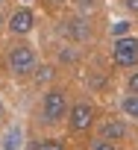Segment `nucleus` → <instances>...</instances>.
<instances>
[{
    "instance_id": "obj_1",
    "label": "nucleus",
    "mask_w": 138,
    "mask_h": 150,
    "mask_svg": "<svg viewBox=\"0 0 138 150\" xmlns=\"http://www.w3.org/2000/svg\"><path fill=\"white\" fill-rule=\"evenodd\" d=\"M6 65H9V71L15 74V77H27V74L35 71V50H32L30 44L18 41V44L9 47V53H6Z\"/></svg>"
},
{
    "instance_id": "obj_2",
    "label": "nucleus",
    "mask_w": 138,
    "mask_h": 150,
    "mask_svg": "<svg viewBox=\"0 0 138 150\" xmlns=\"http://www.w3.org/2000/svg\"><path fill=\"white\" fill-rule=\"evenodd\" d=\"M68 112H71V106H68V94H65V88H50V91L44 94V103H41L44 124H59Z\"/></svg>"
},
{
    "instance_id": "obj_3",
    "label": "nucleus",
    "mask_w": 138,
    "mask_h": 150,
    "mask_svg": "<svg viewBox=\"0 0 138 150\" xmlns=\"http://www.w3.org/2000/svg\"><path fill=\"white\" fill-rule=\"evenodd\" d=\"M112 62L118 68H135L138 65V38L135 35H126V38H118L112 44Z\"/></svg>"
},
{
    "instance_id": "obj_4",
    "label": "nucleus",
    "mask_w": 138,
    "mask_h": 150,
    "mask_svg": "<svg viewBox=\"0 0 138 150\" xmlns=\"http://www.w3.org/2000/svg\"><path fill=\"white\" fill-rule=\"evenodd\" d=\"M68 124H71L74 132H88V127L94 124V106L80 100L71 106V112H68Z\"/></svg>"
},
{
    "instance_id": "obj_5",
    "label": "nucleus",
    "mask_w": 138,
    "mask_h": 150,
    "mask_svg": "<svg viewBox=\"0 0 138 150\" xmlns=\"http://www.w3.org/2000/svg\"><path fill=\"white\" fill-rule=\"evenodd\" d=\"M62 33H65V38H68V41L82 44V41H88V38H91V24H88V18L74 15V18H68V21L62 24Z\"/></svg>"
},
{
    "instance_id": "obj_6",
    "label": "nucleus",
    "mask_w": 138,
    "mask_h": 150,
    "mask_svg": "<svg viewBox=\"0 0 138 150\" xmlns=\"http://www.w3.org/2000/svg\"><path fill=\"white\" fill-rule=\"evenodd\" d=\"M32 27H35V15L30 12V9H15L12 12V18L6 21V30L18 38V35H27V33H32Z\"/></svg>"
},
{
    "instance_id": "obj_7",
    "label": "nucleus",
    "mask_w": 138,
    "mask_h": 150,
    "mask_svg": "<svg viewBox=\"0 0 138 150\" xmlns=\"http://www.w3.org/2000/svg\"><path fill=\"white\" fill-rule=\"evenodd\" d=\"M126 135V124L123 121H118V118H109V121H103L100 124V138H106V141H120Z\"/></svg>"
},
{
    "instance_id": "obj_8",
    "label": "nucleus",
    "mask_w": 138,
    "mask_h": 150,
    "mask_svg": "<svg viewBox=\"0 0 138 150\" xmlns=\"http://www.w3.org/2000/svg\"><path fill=\"white\" fill-rule=\"evenodd\" d=\"M21 144H24L21 129L18 127H9V132L3 135V150H21Z\"/></svg>"
},
{
    "instance_id": "obj_9",
    "label": "nucleus",
    "mask_w": 138,
    "mask_h": 150,
    "mask_svg": "<svg viewBox=\"0 0 138 150\" xmlns=\"http://www.w3.org/2000/svg\"><path fill=\"white\" fill-rule=\"evenodd\" d=\"M120 109H123L126 118H138V94H126L120 100Z\"/></svg>"
},
{
    "instance_id": "obj_10",
    "label": "nucleus",
    "mask_w": 138,
    "mask_h": 150,
    "mask_svg": "<svg viewBox=\"0 0 138 150\" xmlns=\"http://www.w3.org/2000/svg\"><path fill=\"white\" fill-rule=\"evenodd\" d=\"M97 6H100L97 0H77V9H80V15H82V18L94 15V12H97Z\"/></svg>"
},
{
    "instance_id": "obj_11",
    "label": "nucleus",
    "mask_w": 138,
    "mask_h": 150,
    "mask_svg": "<svg viewBox=\"0 0 138 150\" xmlns=\"http://www.w3.org/2000/svg\"><path fill=\"white\" fill-rule=\"evenodd\" d=\"M129 30H132L129 21H118V24H112V35H115V41H118V38H126Z\"/></svg>"
},
{
    "instance_id": "obj_12",
    "label": "nucleus",
    "mask_w": 138,
    "mask_h": 150,
    "mask_svg": "<svg viewBox=\"0 0 138 150\" xmlns=\"http://www.w3.org/2000/svg\"><path fill=\"white\" fill-rule=\"evenodd\" d=\"M50 80H53V68H50V65H41V68L35 71V83L41 86V83H50Z\"/></svg>"
},
{
    "instance_id": "obj_13",
    "label": "nucleus",
    "mask_w": 138,
    "mask_h": 150,
    "mask_svg": "<svg viewBox=\"0 0 138 150\" xmlns=\"http://www.w3.org/2000/svg\"><path fill=\"white\" fill-rule=\"evenodd\" d=\"M91 150H118V144H115V141H106V138L97 135V138L91 141Z\"/></svg>"
},
{
    "instance_id": "obj_14",
    "label": "nucleus",
    "mask_w": 138,
    "mask_h": 150,
    "mask_svg": "<svg viewBox=\"0 0 138 150\" xmlns=\"http://www.w3.org/2000/svg\"><path fill=\"white\" fill-rule=\"evenodd\" d=\"M38 150H68V147H65V141H59V138H47V141H41Z\"/></svg>"
},
{
    "instance_id": "obj_15",
    "label": "nucleus",
    "mask_w": 138,
    "mask_h": 150,
    "mask_svg": "<svg viewBox=\"0 0 138 150\" xmlns=\"http://www.w3.org/2000/svg\"><path fill=\"white\" fill-rule=\"evenodd\" d=\"M129 94H138V71L129 77Z\"/></svg>"
},
{
    "instance_id": "obj_16",
    "label": "nucleus",
    "mask_w": 138,
    "mask_h": 150,
    "mask_svg": "<svg viewBox=\"0 0 138 150\" xmlns=\"http://www.w3.org/2000/svg\"><path fill=\"white\" fill-rule=\"evenodd\" d=\"M126 9H132V12L138 15V0H126Z\"/></svg>"
},
{
    "instance_id": "obj_17",
    "label": "nucleus",
    "mask_w": 138,
    "mask_h": 150,
    "mask_svg": "<svg viewBox=\"0 0 138 150\" xmlns=\"http://www.w3.org/2000/svg\"><path fill=\"white\" fill-rule=\"evenodd\" d=\"M47 6H65V0H44Z\"/></svg>"
},
{
    "instance_id": "obj_18",
    "label": "nucleus",
    "mask_w": 138,
    "mask_h": 150,
    "mask_svg": "<svg viewBox=\"0 0 138 150\" xmlns=\"http://www.w3.org/2000/svg\"><path fill=\"white\" fill-rule=\"evenodd\" d=\"M3 27H6V21H3V15H0V33H3Z\"/></svg>"
}]
</instances>
